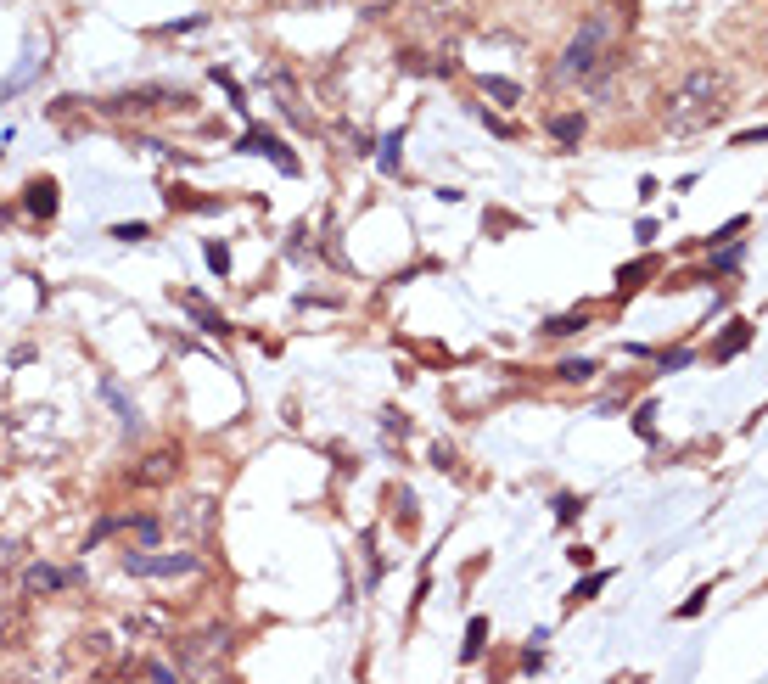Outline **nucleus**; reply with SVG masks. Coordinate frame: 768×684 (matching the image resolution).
Returning <instances> with one entry per match:
<instances>
[{
	"label": "nucleus",
	"mask_w": 768,
	"mask_h": 684,
	"mask_svg": "<svg viewBox=\"0 0 768 684\" xmlns=\"http://www.w3.org/2000/svg\"><path fill=\"white\" fill-rule=\"evenodd\" d=\"M724 96H729V79L718 68H690L679 85L668 90V101H662V129L696 135V129H707L712 118L724 113Z\"/></svg>",
	"instance_id": "obj_1"
},
{
	"label": "nucleus",
	"mask_w": 768,
	"mask_h": 684,
	"mask_svg": "<svg viewBox=\"0 0 768 684\" xmlns=\"http://www.w3.org/2000/svg\"><path fill=\"white\" fill-rule=\"evenodd\" d=\"M606 34H612V23H606V17H589L584 29L572 34L567 57H561V79H589V73L600 68V51H606Z\"/></svg>",
	"instance_id": "obj_2"
},
{
	"label": "nucleus",
	"mask_w": 768,
	"mask_h": 684,
	"mask_svg": "<svg viewBox=\"0 0 768 684\" xmlns=\"http://www.w3.org/2000/svg\"><path fill=\"white\" fill-rule=\"evenodd\" d=\"M225 656H230V634H225V628H202L197 640L180 645V662H174V668L208 679V673H219V662H225Z\"/></svg>",
	"instance_id": "obj_3"
},
{
	"label": "nucleus",
	"mask_w": 768,
	"mask_h": 684,
	"mask_svg": "<svg viewBox=\"0 0 768 684\" xmlns=\"http://www.w3.org/2000/svg\"><path fill=\"white\" fill-rule=\"evenodd\" d=\"M202 561L191 550H141V556H124L129 578H191Z\"/></svg>",
	"instance_id": "obj_4"
},
{
	"label": "nucleus",
	"mask_w": 768,
	"mask_h": 684,
	"mask_svg": "<svg viewBox=\"0 0 768 684\" xmlns=\"http://www.w3.org/2000/svg\"><path fill=\"white\" fill-rule=\"evenodd\" d=\"M169 528L180 533L185 544L208 539V533H214V494H191V499H180V511L169 516Z\"/></svg>",
	"instance_id": "obj_5"
},
{
	"label": "nucleus",
	"mask_w": 768,
	"mask_h": 684,
	"mask_svg": "<svg viewBox=\"0 0 768 684\" xmlns=\"http://www.w3.org/2000/svg\"><path fill=\"white\" fill-rule=\"evenodd\" d=\"M236 152H253V157H275V169L281 174H298V157L286 152L281 135H270V129H247L242 141H236Z\"/></svg>",
	"instance_id": "obj_6"
},
{
	"label": "nucleus",
	"mask_w": 768,
	"mask_h": 684,
	"mask_svg": "<svg viewBox=\"0 0 768 684\" xmlns=\"http://www.w3.org/2000/svg\"><path fill=\"white\" fill-rule=\"evenodd\" d=\"M62 584H79V572H62V567H51V561H34V567L23 572V600H45V595H57Z\"/></svg>",
	"instance_id": "obj_7"
},
{
	"label": "nucleus",
	"mask_w": 768,
	"mask_h": 684,
	"mask_svg": "<svg viewBox=\"0 0 768 684\" xmlns=\"http://www.w3.org/2000/svg\"><path fill=\"white\" fill-rule=\"evenodd\" d=\"M174 466H180V449H157V455L141 460V471H135V483L141 488H163L174 477Z\"/></svg>",
	"instance_id": "obj_8"
},
{
	"label": "nucleus",
	"mask_w": 768,
	"mask_h": 684,
	"mask_svg": "<svg viewBox=\"0 0 768 684\" xmlns=\"http://www.w3.org/2000/svg\"><path fill=\"white\" fill-rule=\"evenodd\" d=\"M23 208H29L34 219H51L57 214V180H34V186L23 191Z\"/></svg>",
	"instance_id": "obj_9"
},
{
	"label": "nucleus",
	"mask_w": 768,
	"mask_h": 684,
	"mask_svg": "<svg viewBox=\"0 0 768 684\" xmlns=\"http://www.w3.org/2000/svg\"><path fill=\"white\" fill-rule=\"evenodd\" d=\"M174 298H180V309H185V314H197V326H202V331H214V337H225V331H230L225 320H219V314L208 309L202 298H191V292H174Z\"/></svg>",
	"instance_id": "obj_10"
},
{
	"label": "nucleus",
	"mask_w": 768,
	"mask_h": 684,
	"mask_svg": "<svg viewBox=\"0 0 768 684\" xmlns=\"http://www.w3.org/2000/svg\"><path fill=\"white\" fill-rule=\"evenodd\" d=\"M34 68H40V40H29V51H23V62H17V73H12V79L0 85V96H17V90H23V85L34 79Z\"/></svg>",
	"instance_id": "obj_11"
},
{
	"label": "nucleus",
	"mask_w": 768,
	"mask_h": 684,
	"mask_svg": "<svg viewBox=\"0 0 768 684\" xmlns=\"http://www.w3.org/2000/svg\"><path fill=\"white\" fill-rule=\"evenodd\" d=\"M79 662H90V668H101V662H107V656H113V645H107V634H85V640H79Z\"/></svg>",
	"instance_id": "obj_12"
},
{
	"label": "nucleus",
	"mask_w": 768,
	"mask_h": 684,
	"mask_svg": "<svg viewBox=\"0 0 768 684\" xmlns=\"http://www.w3.org/2000/svg\"><path fill=\"white\" fill-rule=\"evenodd\" d=\"M483 90L499 101V107H516V101H522V85H511V79H494V73L483 79Z\"/></svg>",
	"instance_id": "obj_13"
},
{
	"label": "nucleus",
	"mask_w": 768,
	"mask_h": 684,
	"mask_svg": "<svg viewBox=\"0 0 768 684\" xmlns=\"http://www.w3.org/2000/svg\"><path fill=\"white\" fill-rule=\"evenodd\" d=\"M101 399H107L118 415H124V427H135V404L124 399V387H118V382H101Z\"/></svg>",
	"instance_id": "obj_14"
},
{
	"label": "nucleus",
	"mask_w": 768,
	"mask_h": 684,
	"mask_svg": "<svg viewBox=\"0 0 768 684\" xmlns=\"http://www.w3.org/2000/svg\"><path fill=\"white\" fill-rule=\"evenodd\" d=\"M550 135H555V141H561V146H572V141H578V135H584V118H578V113L555 118V124H550Z\"/></svg>",
	"instance_id": "obj_15"
},
{
	"label": "nucleus",
	"mask_w": 768,
	"mask_h": 684,
	"mask_svg": "<svg viewBox=\"0 0 768 684\" xmlns=\"http://www.w3.org/2000/svg\"><path fill=\"white\" fill-rule=\"evenodd\" d=\"M483 640H488V623H483V617H471V628H466V651H460V656H466V662H477V656H483Z\"/></svg>",
	"instance_id": "obj_16"
},
{
	"label": "nucleus",
	"mask_w": 768,
	"mask_h": 684,
	"mask_svg": "<svg viewBox=\"0 0 768 684\" xmlns=\"http://www.w3.org/2000/svg\"><path fill=\"white\" fill-rule=\"evenodd\" d=\"M600 589H606V572H595V578H584V584H578V589H572V595H567V606H584V600H595Z\"/></svg>",
	"instance_id": "obj_17"
},
{
	"label": "nucleus",
	"mask_w": 768,
	"mask_h": 684,
	"mask_svg": "<svg viewBox=\"0 0 768 684\" xmlns=\"http://www.w3.org/2000/svg\"><path fill=\"white\" fill-rule=\"evenodd\" d=\"M17 556H23V539H17V533H0V572L17 567Z\"/></svg>",
	"instance_id": "obj_18"
},
{
	"label": "nucleus",
	"mask_w": 768,
	"mask_h": 684,
	"mask_svg": "<svg viewBox=\"0 0 768 684\" xmlns=\"http://www.w3.org/2000/svg\"><path fill=\"white\" fill-rule=\"evenodd\" d=\"M550 337H572V331H584V314H561V320H550Z\"/></svg>",
	"instance_id": "obj_19"
},
{
	"label": "nucleus",
	"mask_w": 768,
	"mask_h": 684,
	"mask_svg": "<svg viewBox=\"0 0 768 684\" xmlns=\"http://www.w3.org/2000/svg\"><path fill=\"white\" fill-rule=\"evenodd\" d=\"M589 376H595L589 359H567V365H561V382H589Z\"/></svg>",
	"instance_id": "obj_20"
},
{
	"label": "nucleus",
	"mask_w": 768,
	"mask_h": 684,
	"mask_svg": "<svg viewBox=\"0 0 768 684\" xmlns=\"http://www.w3.org/2000/svg\"><path fill=\"white\" fill-rule=\"evenodd\" d=\"M208 270H214V275H230V247H225V242H208Z\"/></svg>",
	"instance_id": "obj_21"
},
{
	"label": "nucleus",
	"mask_w": 768,
	"mask_h": 684,
	"mask_svg": "<svg viewBox=\"0 0 768 684\" xmlns=\"http://www.w3.org/2000/svg\"><path fill=\"white\" fill-rule=\"evenodd\" d=\"M393 152H399V135H387V141H382V169H387V174L399 169V157H393Z\"/></svg>",
	"instance_id": "obj_22"
},
{
	"label": "nucleus",
	"mask_w": 768,
	"mask_h": 684,
	"mask_svg": "<svg viewBox=\"0 0 768 684\" xmlns=\"http://www.w3.org/2000/svg\"><path fill=\"white\" fill-rule=\"evenodd\" d=\"M129 528H135V539H141V544H152V539H157V522H152V516H141V522H129Z\"/></svg>",
	"instance_id": "obj_23"
},
{
	"label": "nucleus",
	"mask_w": 768,
	"mask_h": 684,
	"mask_svg": "<svg viewBox=\"0 0 768 684\" xmlns=\"http://www.w3.org/2000/svg\"><path fill=\"white\" fill-rule=\"evenodd\" d=\"M555 516H561V522H572V516H578V499L561 494V499H555Z\"/></svg>",
	"instance_id": "obj_24"
},
{
	"label": "nucleus",
	"mask_w": 768,
	"mask_h": 684,
	"mask_svg": "<svg viewBox=\"0 0 768 684\" xmlns=\"http://www.w3.org/2000/svg\"><path fill=\"white\" fill-rule=\"evenodd\" d=\"M113 236H118V242H146V225H118Z\"/></svg>",
	"instance_id": "obj_25"
},
{
	"label": "nucleus",
	"mask_w": 768,
	"mask_h": 684,
	"mask_svg": "<svg viewBox=\"0 0 768 684\" xmlns=\"http://www.w3.org/2000/svg\"><path fill=\"white\" fill-rule=\"evenodd\" d=\"M275 6H303V0H275Z\"/></svg>",
	"instance_id": "obj_26"
}]
</instances>
